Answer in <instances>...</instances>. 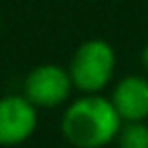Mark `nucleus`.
Instances as JSON below:
<instances>
[{
    "label": "nucleus",
    "mask_w": 148,
    "mask_h": 148,
    "mask_svg": "<svg viewBox=\"0 0 148 148\" xmlns=\"http://www.w3.org/2000/svg\"><path fill=\"white\" fill-rule=\"evenodd\" d=\"M122 118L110 97L101 93H81L61 118V134L73 148H103L116 142Z\"/></svg>",
    "instance_id": "obj_1"
},
{
    "label": "nucleus",
    "mask_w": 148,
    "mask_h": 148,
    "mask_svg": "<svg viewBox=\"0 0 148 148\" xmlns=\"http://www.w3.org/2000/svg\"><path fill=\"white\" fill-rule=\"evenodd\" d=\"M116 65V51L108 41L87 39L75 49L67 69L79 93H101L112 83Z\"/></svg>",
    "instance_id": "obj_2"
},
{
    "label": "nucleus",
    "mask_w": 148,
    "mask_h": 148,
    "mask_svg": "<svg viewBox=\"0 0 148 148\" xmlns=\"http://www.w3.org/2000/svg\"><path fill=\"white\" fill-rule=\"evenodd\" d=\"M73 89L75 87L69 69L57 63H43L33 67L23 85V93L39 110H53L63 106Z\"/></svg>",
    "instance_id": "obj_3"
},
{
    "label": "nucleus",
    "mask_w": 148,
    "mask_h": 148,
    "mask_svg": "<svg viewBox=\"0 0 148 148\" xmlns=\"http://www.w3.org/2000/svg\"><path fill=\"white\" fill-rule=\"evenodd\" d=\"M39 124V108L25 93L0 97V146L27 142Z\"/></svg>",
    "instance_id": "obj_4"
},
{
    "label": "nucleus",
    "mask_w": 148,
    "mask_h": 148,
    "mask_svg": "<svg viewBox=\"0 0 148 148\" xmlns=\"http://www.w3.org/2000/svg\"><path fill=\"white\" fill-rule=\"evenodd\" d=\"M110 99L120 114L122 122H146L148 120V77L126 75L110 93Z\"/></svg>",
    "instance_id": "obj_5"
},
{
    "label": "nucleus",
    "mask_w": 148,
    "mask_h": 148,
    "mask_svg": "<svg viewBox=\"0 0 148 148\" xmlns=\"http://www.w3.org/2000/svg\"><path fill=\"white\" fill-rule=\"evenodd\" d=\"M118 148H148V124L146 122H124L118 136Z\"/></svg>",
    "instance_id": "obj_6"
},
{
    "label": "nucleus",
    "mask_w": 148,
    "mask_h": 148,
    "mask_svg": "<svg viewBox=\"0 0 148 148\" xmlns=\"http://www.w3.org/2000/svg\"><path fill=\"white\" fill-rule=\"evenodd\" d=\"M140 65H142V69L146 71V75H148V43L142 47V51H140Z\"/></svg>",
    "instance_id": "obj_7"
},
{
    "label": "nucleus",
    "mask_w": 148,
    "mask_h": 148,
    "mask_svg": "<svg viewBox=\"0 0 148 148\" xmlns=\"http://www.w3.org/2000/svg\"><path fill=\"white\" fill-rule=\"evenodd\" d=\"M0 27H2V23H0Z\"/></svg>",
    "instance_id": "obj_8"
}]
</instances>
